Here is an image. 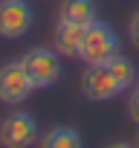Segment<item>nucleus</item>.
Wrapping results in <instances>:
<instances>
[{"mask_svg": "<svg viewBox=\"0 0 139 148\" xmlns=\"http://www.w3.org/2000/svg\"><path fill=\"white\" fill-rule=\"evenodd\" d=\"M136 67L125 55H113L102 64H87L84 76H81V93L90 102H110L122 96L125 90L133 87L136 82Z\"/></svg>", "mask_w": 139, "mask_h": 148, "instance_id": "nucleus-1", "label": "nucleus"}, {"mask_svg": "<svg viewBox=\"0 0 139 148\" xmlns=\"http://www.w3.org/2000/svg\"><path fill=\"white\" fill-rule=\"evenodd\" d=\"M20 64L35 90H49L61 79V55L55 47H32L20 55Z\"/></svg>", "mask_w": 139, "mask_h": 148, "instance_id": "nucleus-2", "label": "nucleus"}, {"mask_svg": "<svg viewBox=\"0 0 139 148\" xmlns=\"http://www.w3.org/2000/svg\"><path fill=\"white\" fill-rule=\"evenodd\" d=\"M119 55V35L110 23L104 21H96L84 29V41H81V52L78 58L84 64H102L107 58Z\"/></svg>", "mask_w": 139, "mask_h": 148, "instance_id": "nucleus-3", "label": "nucleus"}, {"mask_svg": "<svg viewBox=\"0 0 139 148\" xmlns=\"http://www.w3.org/2000/svg\"><path fill=\"white\" fill-rule=\"evenodd\" d=\"M38 139V122L26 110H12L0 122V148H32Z\"/></svg>", "mask_w": 139, "mask_h": 148, "instance_id": "nucleus-4", "label": "nucleus"}, {"mask_svg": "<svg viewBox=\"0 0 139 148\" xmlns=\"http://www.w3.org/2000/svg\"><path fill=\"white\" fill-rule=\"evenodd\" d=\"M35 26V12L26 0H0V38L18 41Z\"/></svg>", "mask_w": 139, "mask_h": 148, "instance_id": "nucleus-5", "label": "nucleus"}, {"mask_svg": "<svg viewBox=\"0 0 139 148\" xmlns=\"http://www.w3.org/2000/svg\"><path fill=\"white\" fill-rule=\"evenodd\" d=\"M32 90L35 87H32V82H29V76H26V70H23L20 61L0 64V102L3 105L15 108V105L26 102Z\"/></svg>", "mask_w": 139, "mask_h": 148, "instance_id": "nucleus-6", "label": "nucleus"}, {"mask_svg": "<svg viewBox=\"0 0 139 148\" xmlns=\"http://www.w3.org/2000/svg\"><path fill=\"white\" fill-rule=\"evenodd\" d=\"M84 29H87V26H76V23L58 21V26H55V32H52V47L58 49V55H64V58H78L81 41H84Z\"/></svg>", "mask_w": 139, "mask_h": 148, "instance_id": "nucleus-7", "label": "nucleus"}, {"mask_svg": "<svg viewBox=\"0 0 139 148\" xmlns=\"http://www.w3.org/2000/svg\"><path fill=\"white\" fill-rule=\"evenodd\" d=\"M58 21L76 23V26H90L96 23V3L93 0H61L58 6Z\"/></svg>", "mask_w": 139, "mask_h": 148, "instance_id": "nucleus-8", "label": "nucleus"}, {"mask_svg": "<svg viewBox=\"0 0 139 148\" xmlns=\"http://www.w3.org/2000/svg\"><path fill=\"white\" fill-rule=\"evenodd\" d=\"M38 142H41V148H84L81 134L70 125H55V128L44 131V136Z\"/></svg>", "mask_w": 139, "mask_h": 148, "instance_id": "nucleus-9", "label": "nucleus"}, {"mask_svg": "<svg viewBox=\"0 0 139 148\" xmlns=\"http://www.w3.org/2000/svg\"><path fill=\"white\" fill-rule=\"evenodd\" d=\"M127 116H130L133 125H139V84H136V90L127 96Z\"/></svg>", "mask_w": 139, "mask_h": 148, "instance_id": "nucleus-10", "label": "nucleus"}, {"mask_svg": "<svg viewBox=\"0 0 139 148\" xmlns=\"http://www.w3.org/2000/svg\"><path fill=\"white\" fill-rule=\"evenodd\" d=\"M127 32H130V44L139 49V9L130 15V21H127Z\"/></svg>", "mask_w": 139, "mask_h": 148, "instance_id": "nucleus-11", "label": "nucleus"}, {"mask_svg": "<svg viewBox=\"0 0 139 148\" xmlns=\"http://www.w3.org/2000/svg\"><path fill=\"white\" fill-rule=\"evenodd\" d=\"M107 148H136L133 142H113V145H107Z\"/></svg>", "mask_w": 139, "mask_h": 148, "instance_id": "nucleus-12", "label": "nucleus"}, {"mask_svg": "<svg viewBox=\"0 0 139 148\" xmlns=\"http://www.w3.org/2000/svg\"><path fill=\"white\" fill-rule=\"evenodd\" d=\"M133 145L139 148V128H136V134H133Z\"/></svg>", "mask_w": 139, "mask_h": 148, "instance_id": "nucleus-13", "label": "nucleus"}]
</instances>
